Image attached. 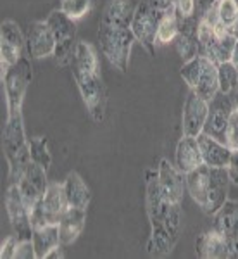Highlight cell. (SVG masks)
<instances>
[{"label": "cell", "mask_w": 238, "mask_h": 259, "mask_svg": "<svg viewBox=\"0 0 238 259\" xmlns=\"http://www.w3.org/2000/svg\"><path fill=\"white\" fill-rule=\"evenodd\" d=\"M236 4H238V0H236Z\"/></svg>", "instance_id": "ee69618b"}, {"label": "cell", "mask_w": 238, "mask_h": 259, "mask_svg": "<svg viewBox=\"0 0 238 259\" xmlns=\"http://www.w3.org/2000/svg\"><path fill=\"white\" fill-rule=\"evenodd\" d=\"M62 245H59V247H56V249H54V250H50V252H49V256H47V259H52V257H62Z\"/></svg>", "instance_id": "74e56055"}, {"label": "cell", "mask_w": 238, "mask_h": 259, "mask_svg": "<svg viewBox=\"0 0 238 259\" xmlns=\"http://www.w3.org/2000/svg\"><path fill=\"white\" fill-rule=\"evenodd\" d=\"M0 40L14 45V47L19 50H23L26 47V38H24L23 33H21L18 23H14V21H11V19L4 21V23L0 24Z\"/></svg>", "instance_id": "4dcf8cb0"}, {"label": "cell", "mask_w": 238, "mask_h": 259, "mask_svg": "<svg viewBox=\"0 0 238 259\" xmlns=\"http://www.w3.org/2000/svg\"><path fill=\"white\" fill-rule=\"evenodd\" d=\"M73 68V76L74 81L78 85V90L81 94V99L85 102L86 109H88L90 116L93 118V121H100L106 116V87L104 81L100 78V71H88V69H81L78 66L71 64Z\"/></svg>", "instance_id": "52a82bcc"}, {"label": "cell", "mask_w": 238, "mask_h": 259, "mask_svg": "<svg viewBox=\"0 0 238 259\" xmlns=\"http://www.w3.org/2000/svg\"><path fill=\"white\" fill-rule=\"evenodd\" d=\"M64 190L71 207H79V209L86 211V207H88L91 200V192L78 173L73 171V173L68 175V178L64 182Z\"/></svg>", "instance_id": "cb8c5ba5"}, {"label": "cell", "mask_w": 238, "mask_h": 259, "mask_svg": "<svg viewBox=\"0 0 238 259\" xmlns=\"http://www.w3.org/2000/svg\"><path fill=\"white\" fill-rule=\"evenodd\" d=\"M136 41L131 28L109 26L100 23L99 28V44L100 50L106 56V59L119 69L121 73H126L129 64V54H131L133 44Z\"/></svg>", "instance_id": "5b68a950"}, {"label": "cell", "mask_w": 238, "mask_h": 259, "mask_svg": "<svg viewBox=\"0 0 238 259\" xmlns=\"http://www.w3.org/2000/svg\"><path fill=\"white\" fill-rule=\"evenodd\" d=\"M4 152L9 162L11 183H18L31 162L30 140L24 133V121L21 111L7 116V123L4 126Z\"/></svg>", "instance_id": "3957f363"}, {"label": "cell", "mask_w": 238, "mask_h": 259, "mask_svg": "<svg viewBox=\"0 0 238 259\" xmlns=\"http://www.w3.org/2000/svg\"><path fill=\"white\" fill-rule=\"evenodd\" d=\"M197 142L204 164L212 166V168H226L229 156H231V149L228 145H224L221 140L214 139V137L207 135L204 132L197 137Z\"/></svg>", "instance_id": "ac0fdd59"}, {"label": "cell", "mask_w": 238, "mask_h": 259, "mask_svg": "<svg viewBox=\"0 0 238 259\" xmlns=\"http://www.w3.org/2000/svg\"><path fill=\"white\" fill-rule=\"evenodd\" d=\"M233 111H235V97L229 94L218 92L214 97L209 100V112L204 133L223 142L224 130H226V124L229 118H231Z\"/></svg>", "instance_id": "7c38bea8"}, {"label": "cell", "mask_w": 238, "mask_h": 259, "mask_svg": "<svg viewBox=\"0 0 238 259\" xmlns=\"http://www.w3.org/2000/svg\"><path fill=\"white\" fill-rule=\"evenodd\" d=\"M69 202L66 197L64 183H49V189L43 197L31 211V225L33 228L43 227V225L57 223L66 211L69 209Z\"/></svg>", "instance_id": "30bf717a"}, {"label": "cell", "mask_w": 238, "mask_h": 259, "mask_svg": "<svg viewBox=\"0 0 238 259\" xmlns=\"http://www.w3.org/2000/svg\"><path fill=\"white\" fill-rule=\"evenodd\" d=\"M174 9L173 0H140L131 21V31L150 54L156 52V33L159 23L166 14Z\"/></svg>", "instance_id": "277c9868"}, {"label": "cell", "mask_w": 238, "mask_h": 259, "mask_svg": "<svg viewBox=\"0 0 238 259\" xmlns=\"http://www.w3.org/2000/svg\"><path fill=\"white\" fill-rule=\"evenodd\" d=\"M233 33H235V36H236V38H238V21H236L235 28H233Z\"/></svg>", "instance_id": "60d3db41"}, {"label": "cell", "mask_w": 238, "mask_h": 259, "mask_svg": "<svg viewBox=\"0 0 238 259\" xmlns=\"http://www.w3.org/2000/svg\"><path fill=\"white\" fill-rule=\"evenodd\" d=\"M30 156L31 161L41 166L43 169H49L52 164V156H50L49 144L45 137H33L30 139Z\"/></svg>", "instance_id": "f1b7e54d"}, {"label": "cell", "mask_w": 238, "mask_h": 259, "mask_svg": "<svg viewBox=\"0 0 238 259\" xmlns=\"http://www.w3.org/2000/svg\"><path fill=\"white\" fill-rule=\"evenodd\" d=\"M45 173H47V169H43L41 166H38L36 162L31 161L30 164H28L26 171H24V175L21 178H26L33 187H36V189H38L40 194H45L47 189H49L47 175H45Z\"/></svg>", "instance_id": "1f68e13d"}, {"label": "cell", "mask_w": 238, "mask_h": 259, "mask_svg": "<svg viewBox=\"0 0 238 259\" xmlns=\"http://www.w3.org/2000/svg\"><path fill=\"white\" fill-rule=\"evenodd\" d=\"M86 221V211L79 209V207H69L68 211L62 214L59 221V235L61 244L69 245L81 235L83 228H85Z\"/></svg>", "instance_id": "7402d4cb"}, {"label": "cell", "mask_w": 238, "mask_h": 259, "mask_svg": "<svg viewBox=\"0 0 238 259\" xmlns=\"http://www.w3.org/2000/svg\"><path fill=\"white\" fill-rule=\"evenodd\" d=\"M212 2H216V0H207V4H212Z\"/></svg>", "instance_id": "b9f144b4"}, {"label": "cell", "mask_w": 238, "mask_h": 259, "mask_svg": "<svg viewBox=\"0 0 238 259\" xmlns=\"http://www.w3.org/2000/svg\"><path fill=\"white\" fill-rule=\"evenodd\" d=\"M200 164H204V161L202 154H200L197 137L183 135V139L178 142L176 147V168L186 175L195 168H199Z\"/></svg>", "instance_id": "44dd1931"}, {"label": "cell", "mask_w": 238, "mask_h": 259, "mask_svg": "<svg viewBox=\"0 0 238 259\" xmlns=\"http://www.w3.org/2000/svg\"><path fill=\"white\" fill-rule=\"evenodd\" d=\"M229 175L226 168H212L200 164L199 168L186 173V190L194 202L206 214L218 212L226 202L229 190Z\"/></svg>", "instance_id": "7a4b0ae2"}, {"label": "cell", "mask_w": 238, "mask_h": 259, "mask_svg": "<svg viewBox=\"0 0 238 259\" xmlns=\"http://www.w3.org/2000/svg\"><path fill=\"white\" fill-rule=\"evenodd\" d=\"M179 31V18L176 14V11L171 9L168 14L162 18V21L159 23L157 33H156V47L159 45H166L169 41H174Z\"/></svg>", "instance_id": "d4e9b609"}, {"label": "cell", "mask_w": 238, "mask_h": 259, "mask_svg": "<svg viewBox=\"0 0 238 259\" xmlns=\"http://www.w3.org/2000/svg\"><path fill=\"white\" fill-rule=\"evenodd\" d=\"M47 24L56 36V50H54V57L59 66H68L74 59V50H76V21L71 19L66 12L61 9H56L49 14L45 19Z\"/></svg>", "instance_id": "ba28073f"}, {"label": "cell", "mask_w": 238, "mask_h": 259, "mask_svg": "<svg viewBox=\"0 0 238 259\" xmlns=\"http://www.w3.org/2000/svg\"><path fill=\"white\" fill-rule=\"evenodd\" d=\"M19 239L18 237H7L2 242V250H0V257L2 259H16V250H18Z\"/></svg>", "instance_id": "e575fe53"}, {"label": "cell", "mask_w": 238, "mask_h": 259, "mask_svg": "<svg viewBox=\"0 0 238 259\" xmlns=\"http://www.w3.org/2000/svg\"><path fill=\"white\" fill-rule=\"evenodd\" d=\"M195 6H197L195 0H176L174 2V11H176L179 19H186L195 14Z\"/></svg>", "instance_id": "836d02e7"}, {"label": "cell", "mask_w": 238, "mask_h": 259, "mask_svg": "<svg viewBox=\"0 0 238 259\" xmlns=\"http://www.w3.org/2000/svg\"><path fill=\"white\" fill-rule=\"evenodd\" d=\"M195 247H197L199 257L202 259H229V247L226 239L212 227L207 232L200 233Z\"/></svg>", "instance_id": "d6986e66"}, {"label": "cell", "mask_w": 238, "mask_h": 259, "mask_svg": "<svg viewBox=\"0 0 238 259\" xmlns=\"http://www.w3.org/2000/svg\"><path fill=\"white\" fill-rule=\"evenodd\" d=\"M209 112V100L199 97L195 92H188L183 106L181 116V128L183 135L186 137H199L204 132Z\"/></svg>", "instance_id": "5bb4252c"}, {"label": "cell", "mask_w": 238, "mask_h": 259, "mask_svg": "<svg viewBox=\"0 0 238 259\" xmlns=\"http://www.w3.org/2000/svg\"><path fill=\"white\" fill-rule=\"evenodd\" d=\"M218 83L219 92L235 95L238 90V68L231 61L218 64Z\"/></svg>", "instance_id": "4316f807"}, {"label": "cell", "mask_w": 238, "mask_h": 259, "mask_svg": "<svg viewBox=\"0 0 238 259\" xmlns=\"http://www.w3.org/2000/svg\"><path fill=\"white\" fill-rule=\"evenodd\" d=\"M138 2L140 0H111L107 4L106 11H104L100 23L109 24V26L129 28L136 7H138Z\"/></svg>", "instance_id": "ffe728a7"}, {"label": "cell", "mask_w": 238, "mask_h": 259, "mask_svg": "<svg viewBox=\"0 0 238 259\" xmlns=\"http://www.w3.org/2000/svg\"><path fill=\"white\" fill-rule=\"evenodd\" d=\"M157 180L161 185L162 194L168 197L171 202L181 206L183 194L186 190V175L181 173L176 166H173L168 159H162L157 168Z\"/></svg>", "instance_id": "2e32d148"}, {"label": "cell", "mask_w": 238, "mask_h": 259, "mask_svg": "<svg viewBox=\"0 0 238 259\" xmlns=\"http://www.w3.org/2000/svg\"><path fill=\"white\" fill-rule=\"evenodd\" d=\"M71 64L78 66V68H81V69L100 71L97 52H95V49L91 47L90 44H86V41H78L76 50H74V59Z\"/></svg>", "instance_id": "484cf974"}, {"label": "cell", "mask_w": 238, "mask_h": 259, "mask_svg": "<svg viewBox=\"0 0 238 259\" xmlns=\"http://www.w3.org/2000/svg\"><path fill=\"white\" fill-rule=\"evenodd\" d=\"M147 214L150 220L149 252L166 256L176 245L181 228V206L162 194L157 171H147Z\"/></svg>", "instance_id": "6da1fadb"}, {"label": "cell", "mask_w": 238, "mask_h": 259, "mask_svg": "<svg viewBox=\"0 0 238 259\" xmlns=\"http://www.w3.org/2000/svg\"><path fill=\"white\" fill-rule=\"evenodd\" d=\"M16 257H18V259H36V252H35L33 240L19 242L18 250H16Z\"/></svg>", "instance_id": "d590c367"}, {"label": "cell", "mask_w": 238, "mask_h": 259, "mask_svg": "<svg viewBox=\"0 0 238 259\" xmlns=\"http://www.w3.org/2000/svg\"><path fill=\"white\" fill-rule=\"evenodd\" d=\"M226 169H228V175H229V180H231V183L238 185V149L231 150V156H229Z\"/></svg>", "instance_id": "8d00e7d4"}, {"label": "cell", "mask_w": 238, "mask_h": 259, "mask_svg": "<svg viewBox=\"0 0 238 259\" xmlns=\"http://www.w3.org/2000/svg\"><path fill=\"white\" fill-rule=\"evenodd\" d=\"M174 2H176V0H173V4H174Z\"/></svg>", "instance_id": "7bdbcfd3"}, {"label": "cell", "mask_w": 238, "mask_h": 259, "mask_svg": "<svg viewBox=\"0 0 238 259\" xmlns=\"http://www.w3.org/2000/svg\"><path fill=\"white\" fill-rule=\"evenodd\" d=\"M233 97H235V109L238 111V90L235 92V95H233Z\"/></svg>", "instance_id": "ab89813d"}, {"label": "cell", "mask_w": 238, "mask_h": 259, "mask_svg": "<svg viewBox=\"0 0 238 259\" xmlns=\"http://www.w3.org/2000/svg\"><path fill=\"white\" fill-rule=\"evenodd\" d=\"M97 0H61V11L66 12L71 19L78 21L88 16L93 11Z\"/></svg>", "instance_id": "f546056e"}, {"label": "cell", "mask_w": 238, "mask_h": 259, "mask_svg": "<svg viewBox=\"0 0 238 259\" xmlns=\"http://www.w3.org/2000/svg\"><path fill=\"white\" fill-rule=\"evenodd\" d=\"M33 245H35L36 259H47L50 250L59 247L61 235H59V225L50 223L43 227L33 228Z\"/></svg>", "instance_id": "603a6c76"}, {"label": "cell", "mask_w": 238, "mask_h": 259, "mask_svg": "<svg viewBox=\"0 0 238 259\" xmlns=\"http://www.w3.org/2000/svg\"><path fill=\"white\" fill-rule=\"evenodd\" d=\"M223 144L228 145L231 150L238 149V111L235 109L229 118L228 124H226V130H224V139H223Z\"/></svg>", "instance_id": "d6a6232c"}, {"label": "cell", "mask_w": 238, "mask_h": 259, "mask_svg": "<svg viewBox=\"0 0 238 259\" xmlns=\"http://www.w3.org/2000/svg\"><path fill=\"white\" fill-rule=\"evenodd\" d=\"M31 69L33 68H31L30 57L23 56L16 64H12L2 74V83H4V90H6L7 111H9V114H14V112L21 111L24 95H26V90L33 78Z\"/></svg>", "instance_id": "9c48e42d"}, {"label": "cell", "mask_w": 238, "mask_h": 259, "mask_svg": "<svg viewBox=\"0 0 238 259\" xmlns=\"http://www.w3.org/2000/svg\"><path fill=\"white\" fill-rule=\"evenodd\" d=\"M216 11V18L221 24L233 30L238 21V4L236 0H216L211 4Z\"/></svg>", "instance_id": "83f0119b"}, {"label": "cell", "mask_w": 238, "mask_h": 259, "mask_svg": "<svg viewBox=\"0 0 238 259\" xmlns=\"http://www.w3.org/2000/svg\"><path fill=\"white\" fill-rule=\"evenodd\" d=\"M56 45V36L47 21H36L30 24L26 35V52L30 59H43V57L54 56Z\"/></svg>", "instance_id": "9a60e30c"}, {"label": "cell", "mask_w": 238, "mask_h": 259, "mask_svg": "<svg viewBox=\"0 0 238 259\" xmlns=\"http://www.w3.org/2000/svg\"><path fill=\"white\" fill-rule=\"evenodd\" d=\"M231 62L238 68V40H236L235 49H233V54H231Z\"/></svg>", "instance_id": "f35d334b"}, {"label": "cell", "mask_w": 238, "mask_h": 259, "mask_svg": "<svg viewBox=\"0 0 238 259\" xmlns=\"http://www.w3.org/2000/svg\"><path fill=\"white\" fill-rule=\"evenodd\" d=\"M179 74L188 85V89L195 92L199 97L211 100L219 92L218 64L207 57L197 56L192 61L185 62Z\"/></svg>", "instance_id": "8992f818"}, {"label": "cell", "mask_w": 238, "mask_h": 259, "mask_svg": "<svg viewBox=\"0 0 238 259\" xmlns=\"http://www.w3.org/2000/svg\"><path fill=\"white\" fill-rule=\"evenodd\" d=\"M6 207L9 214L11 225L16 232V237L19 242L33 239V225H31V212L24 204V199L21 195L18 183H11L6 195Z\"/></svg>", "instance_id": "8fae6325"}, {"label": "cell", "mask_w": 238, "mask_h": 259, "mask_svg": "<svg viewBox=\"0 0 238 259\" xmlns=\"http://www.w3.org/2000/svg\"><path fill=\"white\" fill-rule=\"evenodd\" d=\"M212 228L218 230L221 235L226 239L229 247V259L238 257V202L226 200L223 207L214 212Z\"/></svg>", "instance_id": "4fadbf2b"}, {"label": "cell", "mask_w": 238, "mask_h": 259, "mask_svg": "<svg viewBox=\"0 0 238 259\" xmlns=\"http://www.w3.org/2000/svg\"><path fill=\"white\" fill-rule=\"evenodd\" d=\"M197 28L199 19L195 16L186 19H179V31L174 38L176 50L185 62L192 61L199 56V40H197Z\"/></svg>", "instance_id": "e0dca14e"}]
</instances>
